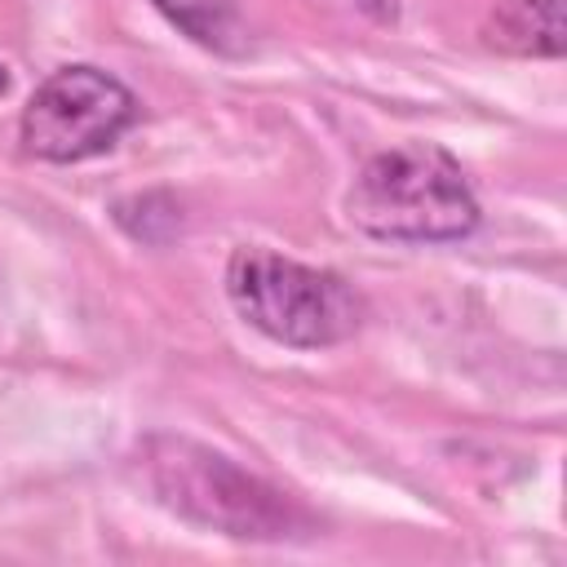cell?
Returning a JSON list of instances; mask_svg holds the SVG:
<instances>
[{
  "instance_id": "1",
  "label": "cell",
  "mask_w": 567,
  "mask_h": 567,
  "mask_svg": "<svg viewBox=\"0 0 567 567\" xmlns=\"http://www.w3.org/2000/svg\"><path fill=\"white\" fill-rule=\"evenodd\" d=\"M146 492L177 518L235 540H301L315 518L301 501L257 478L226 452L186 434H146L133 452Z\"/></svg>"
},
{
  "instance_id": "2",
  "label": "cell",
  "mask_w": 567,
  "mask_h": 567,
  "mask_svg": "<svg viewBox=\"0 0 567 567\" xmlns=\"http://www.w3.org/2000/svg\"><path fill=\"white\" fill-rule=\"evenodd\" d=\"M346 217L381 244H452L478 226V199L443 146L403 142L354 173Z\"/></svg>"
},
{
  "instance_id": "3",
  "label": "cell",
  "mask_w": 567,
  "mask_h": 567,
  "mask_svg": "<svg viewBox=\"0 0 567 567\" xmlns=\"http://www.w3.org/2000/svg\"><path fill=\"white\" fill-rule=\"evenodd\" d=\"M226 297L261 337L292 350H328L359 332L363 297L323 266H306L266 244H244L226 261Z\"/></svg>"
},
{
  "instance_id": "4",
  "label": "cell",
  "mask_w": 567,
  "mask_h": 567,
  "mask_svg": "<svg viewBox=\"0 0 567 567\" xmlns=\"http://www.w3.org/2000/svg\"><path fill=\"white\" fill-rule=\"evenodd\" d=\"M137 120V97L102 66H58L22 106L18 142L44 164H80L120 142Z\"/></svg>"
},
{
  "instance_id": "5",
  "label": "cell",
  "mask_w": 567,
  "mask_h": 567,
  "mask_svg": "<svg viewBox=\"0 0 567 567\" xmlns=\"http://www.w3.org/2000/svg\"><path fill=\"white\" fill-rule=\"evenodd\" d=\"M483 44L509 58H558L563 0H501L483 22Z\"/></svg>"
},
{
  "instance_id": "6",
  "label": "cell",
  "mask_w": 567,
  "mask_h": 567,
  "mask_svg": "<svg viewBox=\"0 0 567 567\" xmlns=\"http://www.w3.org/2000/svg\"><path fill=\"white\" fill-rule=\"evenodd\" d=\"M182 35H190L195 44L213 49V53H239L244 44V27L230 9V0H151Z\"/></svg>"
},
{
  "instance_id": "7",
  "label": "cell",
  "mask_w": 567,
  "mask_h": 567,
  "mask_svg": "<svg viewBox=\"0 0 567 567\" xmlns=\"http://www.w3.org/2000/svg\"><path fill=\"white\" fill-rule=\"evenodd\" d=\"M115 226L137 239V244H164L177 235L182 226V208L168 190H137V195H124L115 208H111Z\"/></svg>"
},
{
  "instance_id": "8",
  "label": "cell",
  "mask_w": 567,
  "mask_h": 567,
  "mask_svg": "<svg viewBox=\"0 0 567 567\" xmlns=\"http://www.w3.org/2000/svg\"><path fill=\"white\" fill-rule=\"evenodd\" d=\"M350 4H359L363 13H372V18H381V22L394 18V0H350Z\"/></svg>"
},
{
  "instance_id": "9",
  "label": "cell",
  "mask_w": 567,
  "mask_h": 567,
  "mask_svg": "<svg viewBox=\"0 0 567 567\" xmlns=\"http://www.w3.org/2000/svg\"><path fill=\"white\" fill-rule=\"evenodd\" d=\"M4 93H9V71L0 66V97H4Z\"/></svg>"
}]
</instances>
